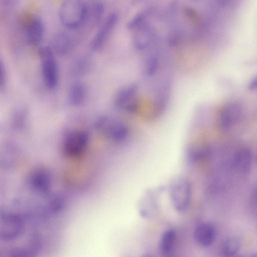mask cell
<instances>
[{
  "mask_svg": "<svg viewBox=\"0 0 257 257\" xmlns=\"http://www.w3.org/2000/svg\"><path fill=\"white\" fill-rule=\"evenodd\" d=\"M24 225L21 217L15 214H7L1 217L0 237L5 241L17 239L23 232Z\"/></svg>",
  "mask_w": 257,
  "mask_h": 257,
  "instance_id": "52a82bcc",
  "label": "cell"
},
{
  "mask_svg": "<svg viewBox=\"0 0 257 257\" xmlns=\"http://www.w3.org/2000/svg\"><path fill=\"white\" fill-rule=\"evenodd\" d=\"M250 257H257V253H252Z\"/></svg>",
  "mask_w": 257,
  "mask_h": 257,
  "instance_id": "cb8c5ba5",
  "label": "cell"
},
{
  "mask_svg": "<svg viewBox=\"0 0 257 257\" xmlns=\"http://www.w3.org/2000/svg\"><path fill=\"white\" fill-rule=\"evenodd\" d=\"M105 12V5L100 1L92 3L90 8L88 7L87 18L89 17L91 23L98 24L102 18Z\"/></svg>",
  "mask_w": 257,
  "mask_h": 257,
  "instance_id": "d6986e66",
  "label": "cell"
},
{
  "mask_svg": "<svg viewBox=\"0 0 257 257\" xmlns=\"http://www.w3.org/2000/svg\"><path fill=\"white\" fill-rule=\"evenodd\" d=\"M241 114V108L236 103H229L222 108L220 122L222 125L227 126L233 123L238 119Z\"/></svg>",
  "mask_w": 257,
  "mask_h": 257,
  "instance_id": "7c38bea8",
  "label": "cell"
},
{
  "mask_svg": "<svg viewBox=\"0 0 257 257\" xmlns=\"http://www.w3.org/2000/svg\"><path fill=\"white\" fill-rule=\"evenodd\" d=\"M135 31L136 33L133 39V45L137 51H143L147 50L156 39L155 31L148 23Z\"/></svg>",
  "mask_w": 257,
  "mask_h": 257,
  "instance_id": "9c48e42d",
  "label": "cell"
},
{
  "mask_svg": "<svg viewBox=\"0 0 257 257\" xmlns=\"http://www.w3.org/2000/svg\"><path fill=\"white\" fill-rule=\"evenodd\" d=\"M103 132L109 139L118 143H125L130 137L128 125L123 120L104 117L101 120Z\"/></svg>",
  "mask_w": 257,
  "mask_h": 257,
  "instance_id": "8992f818",
  "label": "cell"
},
{
  "mask_svg": "<svg viewBox=\"0 0 257 257\" xmlns=\"http://www.w3.org/2000/svg\"><path fill=\"white\" fill-rule=\"evenodd\" d=\"M45 27L42 20L36 16L31 20L26 27V37L28 43L37 45L42 40Z\"/></svg>",
  "mask_w": 257,
  "mask_h": 257,
  "instance_id": "8fae6325",
  "label": "cell"
},
{
  "mask_svg": "<svg viewBox=\"0 0 257 257\" xmlns=\"http://www.w3.org/2000/svg\"><path fill=\"white\" fill-rule=\"evenodd\" d=\"M248 87L250 89L252 90L257 89V76L251 80L249 84Z\"/></svg>",
  "mask_w": 257,
  "mask_h": 257,
  "instance_id": "603a6c76",
  "label": "cell"
},
{
  "mask_svg": "<svg viewBox=\"0 0 257 257\" xmlns=\"http://www.w3.org/2000/svg\"><path fill=\"white\" fill-rule=\"evenodd\" d=\"M85 137L80 133H75L71 135L66 143V151L69 154L75 155L80 152L83 146L84 142H85Z\"/></svg>",
  "mask_w": 257,
  "mask_h": 257,
  "instance_id": "e0dca14e",
  "label": "cell"
},
{
  "mask_svg": "<svg viewBox=\"0 0 257 257\" xmlns=\"http://www.w3.org/2000/svg\"><path fill=\"white\" fill-rule=\"evenodd\" d=\"M70 47L71 41L69 37L65 33H59L53 37L52 46L50 47L54 53L63 55L68 53Z\"/></svg>",
  "mask_w": 257,
  "mask_h": 257,
  "instance_id": "4fadbf2b",
  "label": "cell"
},
{
  "mask_svg": "<svg viewBox=\"0 0 257 257\" xmlns=\"http://www.w3.org/2000/svg\"><path fill=\"white\" fill-rule=\"evenodd\" d=\"M86 92V88L83 83L74 82L69 89L68 96L69 102L74 105L80 104L85 99Z\"/></svg>",
  "mask_w": 257,
  "mask_h": 257,
  "instance_id": "5bb4252c",
  "label": "cell"
},
{
  "mask_svg": "<svg viewBox=\"0 0 257 257\" xmlns=\"http://www.w3.org/2000/svg\"><path fill=\"white\" fill-rule=\"evenodd\" d=\"M216 230L210 223L205 222L199 224L194 231V237L196 242L200 246L207 247L214 241Z\"/></svg>",
  "mask_w": 257,
  "mask_h": 257,
  "instance_id": "30bf717a",
  "label": "cell"
},
{
  "mask_svg": "<svg viewBox=\"0 0 257 257\" xmlns=\"http://www.w3.org/2000/svg\"><path fill=\"white\" fill-rule=\"evenodd\" d=\"M176 238V233L173 229H168L162 234L159 248L164 254H169L172 250Z\"/></svg>",
  "mask_w": 257,
  "mask_h": 257,
  "instance_id": "2e32d148",
  "label": "cell"
},
{
  "mask_svg": "<svg viewBox=\"0 0 257 257\" xmlns=\"http://www.w3.org/2000/svg\"><path fill=\"white\" fill-rule=\"evenodd\" d=\"M164 188L159 187L147 190L140 199L138 209L141 217L146 219L154 218L159 209V198Z\"/></svg>",
  "mask_w": 257,
  "mask_h": 257,
  "instance_id": "5b68a950",
  "label": "cell"
},
{
  "mask_svg": "<svg viewBox=\"0 0 257 257\" xmlns=\"http://www.w3.org/2000/svg\"><path fill=\"white\" fill-rule=\"evenodd\" d=\"M138 88V85L135 83L120 88L114 96L113 104L115 107L128 114L136 113L139 108Z\"/></svg>",
  "mask_w": 257,
  "mask_h": 257,
  "instance_id": "277c9868",
  "label": "cell"
},
{
  "mask_svg": "<svg viewBox=\"0 0 257 257\" xmlns=\"http://www.w3.org/2000/svg\"><path fill=\"white\" fill-rule=\"evenodd\" d=\"M160 65V60L156 55H152L146 60L144 71L148 76H152L157 73Z\"/></svg>",
  "mask_w": 257,
  "mask_h": 257,
  "instance_id": "ffe728a7",
  "label": "cell"
},
{
  "mask_svg": "<svg viewBox=\"0 0 257 257\" xmlns=\"http://www.w3.org/2000/svg\"><path fill=\"white\" fill-rule=\"evenodd\" d=\"M86 58H81L76 63L74 67V73L77 75L83 74L87 71L89 63Z\"/></svg>",
  "mask_w": 257,
  "mask_h": 257,
  "instance_id": "44dd1931",
  "label": "cell"
},
{
  "mask_svg": "<svg viewBox=\"0 0 257 257\" xmlns=\"http://www.w3.org/2000/svg\"><path fill=\"white\" fill-rule=\"evenodd\" d=\"M241 241L237 236L228 238L224 242L222 252L224 257H233L239 251L241 247Z\"/></svg>",
  "mask_w": 257,
  "mask_h": 257,
  "instance_id": "ac0fdd59",
  "label": "cell"
},
{
  "mask_svg": "<svg viewBox=\"0 0 257 257\" xmlns=\"http://www.w3.org/2000/svg\"><path fill=\"white\" fill-rule=\"evenodd\" d=\"M7 70L5 64L3 60L0 62V90L3 91L6 86L7 84Z\"/></svg>",
  "mask_w": 257,
  "mask_h": 257,
  "instance_id": "7402d4cb",
  "label": "cell"
},
{
  "mask_svg": "<svg viewBox=\"0 0 257 257\" xmlns=\"http://www.w3.org/2000/svg\"><path fill=\"white\" fill-rule=\"evenodd\" d=\"M39 53L44 83L47 88L54 89L59 82L58 67L55 53L49 46L42 47Z\"/></svg>",
  "mask_w": 257,
  "mask_h": 257,
  "instance_id": "3957f363",
  "label": "cell"
},
{
  "mask_svg": "<svg viewBox=\"0 0 257 257\" xmlns=\"http://www.w3.org/2000/svg\"><path fill=\"white\" fill-rule=\"evenodd\" d=\"M118 21V15L116 12H112L107 16L91 42L90 46L92 50H99L103 46Z\"/></svg>",
  "mask_w": 257,
  "mask_h": 257,
  "instance_id": "ba28073f",
  "label": "cell"
},
{
  "mask_svg": "<svg viewBox=\"0 0 257 257\" xmlns=\"http://www.w3.org/2000/svg\"><path fill=\"white\" fill-rule=\"evenodd\" d=\"M168 194L172 206L178 212H184L189 208L192 196V186L186 177L175 178L170 183Z\"/></svg>",
  "mask_w": 257,
  "mask_h": 257,
  "instance_id": "6da1fadb",
  "label": "cell"
},
{
  "mask_svg": "<svg viewBox=\"0 0 257 257\" xmlns=\"http://www.w3.org/2000/svg\"><path fill=\"white\" fill-rule=\"evenodd\" d=\"M141 257H152L149 254H144Z\"/></svg>",
  "mask_w": 257,
  "mask_h": 257,
  "instance_id": "d4e9b609",
  "label": "cell"
},
{
  "mask_svg": "<svg viewBox=\"0 0 257 257\" xmlns=\"http://www.w3.org/2000/svg\"><path fill=\"white\" fill-rule=\"evenodd\" d=\"M154 12L152 8H147L136 14L128 22L127 28L131 31H136L146 24L149 17Z\"/></svg>",
  "mask_w": 257,
  "mask_h": 257,
  "instance_id": "9a60e30c",
  "label": "cell"
},
{
  "mask_svg": "<svg viewBox=\"0 0 257 257\" xmlns=\"http://www.w3.org/2000/svg\"><path fill=\"white\" fill-rule=\"evenodd\" d=\"M88 6L79 0H67L61 5L59 17L65 27L75 29L80 26L87 19Z\"/></svg>",
  "mask_w": 257,
  "mask_h": 257,
  "instance_id": "7a4b0ae2",
  "label": "cell"
}]
</instances>
